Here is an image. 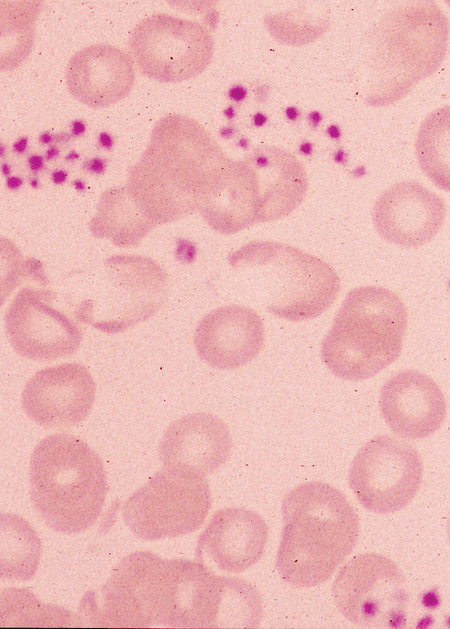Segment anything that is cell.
I'll return each instance as SVG.
<instances>
[{
  "instance_id": "obj_1",
  "label": "cell",
  "mask_w": 450,
  "mask_h": 629,
  "mask_svg": "<svg viewBox=\"0 0 450 629\" xmlns=\"http://www.w3.org/2000/svg\"><path fill=\"white\" fill-rule=\"evenodd\" d=\"M232 161L196 121L169 115L154 128L126 187L153 226L165 224L201 210Z\"/></svg>"
},
{
  "instance_id": "obj_2",
  "label": "cell",
  "mask_w": 450,
  "mask_h": 629,
  "mask_svg": "<svg viewBox=\"0 0 450 629\" xmlns=\"http://www.w3.org/2000/svg\"><path fill=\"white\" fill-rule=\"evenodd\" d=\"M282 517L276 569L284 581L297 587L327 581L359 538L354 507L328 483L311 481L293 488L282 501Z\"/></svg>"
},
{
  "instance_id": "obj_3",
  "label": "cell",
  "mask_w": 450,
  "mask_h": 629,
  "mask_svg": "<svg viewBox=\"0 0 450 629\" xmlns=\"http://www.w3.org/2000/svg\"><path fill=\"white\" fill-rule=\"evenodd\" d=\"M29 479L33 507L56 532L80 533L101 514L106 472L100 456L77 436L60 433L42 439L31 455Z\"/></svg>"
},
{
  "instance_id": "obj_4",
  "label": "cell",
  "mask_w": 450,
  "mask_h": 629,
  "mask_svg": "<svg viewBox=\"0 0 450 629\" xmlns=\"http://www.w3.org/2000/svg\"><path fill=\"white\" fill-rule=\"evenodd\" d=\"M407 323V309L393 291L381 286L354 288L322 341V360L341 379L373 377L399 357Z\"/></svg>"
},
{
  "instance_id": "obj_5",
  "label": "cell",
  "mask_w": 450,
  "mask_h": 629,
  "mask_svg": "<svg viewBox=\"0 0 450 629\" xmlns=\"http://www.w3.org/2000/svg\"><path fill=\"white\" fill-rule=\"evenodd\" d=\"M229 263L257 275L267 310L290 321L321 315L340 290V279L330 264L283 243L251 241L233 252Z\"/></svg>"
},
{
  "instance_id": "obj_6",
  "label": "cell",
  "mask_w": 450,
  "mask_h": 629,
  "mask_svg": "<svg viewBox=\"0 0 450 629\" xmlns=\"http://www.w3.org/2000/svg\"><path fill=\"white\" fill-rule=\"evenodd\" d=\"M88 280L75 316L106 333L121 332L147 320L167 294L166 272L144 256H112Z\"/></svg>"
},
{
  "instance_id": "obj_7",
  "label": "cell",
  "mask_w": 450,
  "mask_h": 629,
  "mask_svg": "<svg viewBox=\"0 0 450 629\" xmlns=\"http://www.w3.org/2000/svg\"><path fill=\"white\" fill-rule=\"evenodd\" d=\"M380 45L386 78L375 105L403 98L442 63L449 41L445 14L429 1L408 2L386 18Z\"/></svg>"
},
{
  "instance_id": "obj_8",
  "label": "cell",
  "mask_w": 450,
  "mask_h": 629,
  "mask_svg": "<svg viewBox=\"0 0 450 629\" xmlns=\"http://www.w3.org/2000/svg\"><path fill=\"white\" fill-rule=\"evenodd\" d=\"M210 507L211 491L204 476L164 467L125 501L122 515L137 537L155 541L199 529Z\"/></svg>"
},
{
  "instance_id": "obj_9",
  "label": "cell",
  "mask_w": 450,
  "mask_h": 629,
  "mask_svg": "<svg viewBox=\"0 0 450 629\" xmlns=\"http://www.w3.org/2000/svg\"><path fill=\"white\" fill-rule=\"evenodd\" d=\"M337 609L362 628H404L409 604L406 578L390 558L363 553L350 559L336 576Z\"/></svg>"
},
{
  "instance_id": "obj_10",
  "label": "cell",
  "mask_w": 450,
  "mask_h": 629,
  "mask_svg": "<svg viewBox=\"0 0 450 629\" xmlns=\"http://www.w3.org/2000/svg\"><path fill=\"white\" fill-rule=\"evenodd\" d=\"M423 478V462L409 443L388 435L376 436L356 453L349 485L367 510L394 513L416 495Z\"/></svg>"
},
{
  "instance_id": "obj_11",
  "label": "cell",
  "mask_w": 450,
  "mask_h": 629,
  "mask_svg": "<svg viewBox=\"0 0 450 629\" xmlns=\"http://www.w3.org/2000/svg\"><path fill=\"white\" fill-rule=\"evenodd\" d=\"M129 48L144 75L176 83L198 75L207 67L213 54V40L199 23L159 13L135 27Z\"/></svg>"
},
{
  "instance_id": "obj_12",
  "label": "cell",
  "mask_w": 450,
  "mask_h": 629,
  "mask_svg": "<svg viewBox=\"0 0 450 629\" xmlns=\"http://www.w3.org/2000/svg\"><path fill=\"white\" fill-rule=\"evenodd\" d=\"M229 577L188 559H162L154 584L155 626L217 627Z\"/></svg>"
},
{
  "instance_id": "obj_13",
  "label": "cell",
  "mask_w": 450,
  "mask_h": 629,
  "mask_svg": "<svg viewBox=\"0 0 450 629\" xmlns=\"http://www.w3.org/2000/svg\"><path fill=\"white\" fill-rule=\"evenodd\" d=\"M162 557L138 551L114 567L98 595H86L82 611L98 627L143 628L155 626L153 585Z\"/></svg>"
},
{
  "instance_id": "obj_14",
  "label": "cell",
  "mask_w": 450,
  "mask_h": 629,
  "mask_svg": "<svg viewBox=\"0 0 450 629\" xmlns=\"http://www.w3.org/2000/svg\"><path fill=\"white\" fill-rule=\"evenodd\" d=\"M50 291L23 288L5 316L12 347L31 360H56L73 354L82 341V331L67 315L52 305Z\"/></svg>"
},
{
  "instance_id": "obj_15",
  "label": "cell",
  "mask_w": 450,
  "mask_h": 629,
  "mask_svg": "<svg viewBox=\"0 0 450 629\" xmlns=\"http://www.w3.org/2000/svg\"><path fill=\"white\" fill-rule=\"evenodd\" d=\"M90 371L79 363H64L38 371L22 392L25 413L45 428H63L83 421L95 399Z\"/></svg>"
},
{
  "instance_id": "obj_16",
  "label": "cell",
  "mask_w": 450,
  "mask_h": 629,
  "mask_svg": "<svg viewBox=\"0 0 450 629\" xmlns=\"http://www.w3.org/2000/svg\"><path fill=\"white\" fill-rule=\"evenodd\" d=\"M446 217L443 199L417 181L398 182L373 207V222L386 241L418 248L434 239Z\"/></svg>"
},
{
  "instance_id": "obj_17",
  "label": "cell",
  "mask_w": 450,
  "mask_h": 629,
  "mask_svg": "<svg viewBox=\"0 0 450 629\" xmlns=\"http://www.w3.org/2000/svg\"><path fill=\"white\" fill-rule=\"evenodd\" d=\"M268 526L256 512L242 507L217 511L201 533L196 557L228 573H241L265 552Z\"/></svg>"
},
{
  "instance_id": "obj_18",
  "label": "cell",
  "mask_w": 450,
  "mask_h": 629,
  "mask_svg": "<svg viewBox=\"0 0 450 629\" xmlns=\"http://www.w3.org/2000/svg\"><path fill=\"white\" fill-rule=\"evenodd\" d=\"M381 414L398 436L422 439L442 425L446 401L438 384L417 370H404L391 376L382 386Z\"/></svg>"
},
{
  "instance_id": "obj_19",
  "label": "cell",
  "mask_w": 450,
  "mask_h": 629,
  "mask_svg": "<svg viewBox=\"0 0 450 629\" xmlns=\"http://www.w3.org/2000/svg\"><path fill=\"white\" fill-rule=\"evenodd\" d=\"M265 329L261 317L242 305H227L207 313L198 323L194 345L199 356L217 369H235L262 350Z\"/></svg>"
},
{
  "instance_id": "obj_20",
  "label": "cell",
  "mask_w": 450,
  "mask_h": 629,
  "mask_svg": "<svg viewBox=\"0 0 450 629\" xmlns=\"http://www.w3.org/2000/svg\"><path fill=\"white\" fill-rule=\"evenodd\" d=\"M230 431L217 416L197 412L174 421L164 433L159 456L164 467L180 468L207 476L230 457Z\"/></svg>"
},
{
  "instance_id": "obj_21",
  "label": "cell",
  "mask_w": 450,
  "mask_h": 629,
  "mask_svg": "<svg viewBox=\"0 0 450 629\" xmlns=\"http://www.w3.org/2000/svg\"><path fill=\"white\" fill-rule=\"evenodd\" d=\"M134 78L131 57L109 44H93L78 51L66 70L70 93L93 108L109 106L126 97Z\"/></svg>"
},
{
  "instance_id": "obj_22",
  "label": "cell",
  "mask_w": 450,
  "mask_h": 629,
  "mask_svg": "<svg viewBox=\"0 0 450 629\" xmlns=\"http://www.w3.org/2000/svg\"><path fill=\"white\" fill-rule=\"evenodd\" d=\"M261 191V223L289 215L303 201L307 174L302 164L288 151L262 146L248 156Z\"/></svg>"
},
{
  "instance_id": "obj_23",
  "label": "cell",
  "mask_w": 450,
  "mask_h": 629,
  "mask_svg": "<svg viewBox=\"0 0 450 629\" xmlns=\"http://www.w3.org/2000/svg\"><path fill=\"white\" fill-rule=\"evenodd\" d=\"M154 227L134 203L127 187L106 191L90 223L92 232L117 246H137Z\"/></svg>"
},
{
  "instance_id": "obj_24",
  "label": "cell",
  "mask_w": 450,
  "mask_h": 629,
  "mask_svg": "<svg viewBox=\"0 0 450 629\" xmlns=\"http://www.w3.org/2000/svg\"><path fill=\"white\" fill-rule=\"evenodd\" d=\"M1 579L31 580L38 568L42 543L34 528L21 516L1 513Z\"/></svg>"
},
{
  "instance_id": "obj_25",
  "label": "cell",
  "mask_w": 450,
  "mask_h": 629,
  "mask_svg": "<svg viewBox=\"0 0 450 629\" xmlns=\"http://www.w3.org/2000/svg\"><path fill=\"white\" fill-rule=\"evenodd\" d=\"M419 167L438 188L450 192V105L423 120L415 143Z\"/></svg>"
},
{
  "instance_id": "obj_26",
  "label": "cell",
  "mask_w": 450,
  "mask_h": 629,
  "mask_svg": "<svg viewBox=\"0 0 450 629\" xmlns=\"http://www.w3.org/2000/svg\"><path fill=\"white\" fill-rule=\"evenodd\" d=\"M75 619L71 611L42 603L28 589L1 591V627H70Z\"/></svg>"
},
{
  "instance_id": "obj_27",
  "label": "cell",
  "mask_w": 450,
  "mask_h": 629,
  "mask_svg": "<svg viewBox=\"0 0 450 629\" xmlns=\"http://www.w3.org/2000/svg\"><path fill=\"white\" fill-rule=\"evenodd\" d=\"M176 257L182 262H192L195 258V246L192 242L179 239L176 247Z\"/></svg>"
},
{
  "instance_id": "obj_28",
  "label": "cell",
  "mask_w": 450,
  "mask_h": 629,
  "mask_svg": "<svg viewBox=\"0 0 450 629\" xmlns=\"http://www.w3.org/2000/svg\"><path fill=\"white\" fill-rule=\"evenodd\" d=\"M83 169L94 175L103 174L107 168V161L101 157H93L83 163Z\"/></svg>"
},
{
  "instance_id": "obj_29",
  "label": "cell",
  "mask_w": 450,
  "mask_h": 629,
  "mask_svg": "<svg viewBox=\"0 0 450 629\" xmlns=\"http://www.w3.org/2000/svg\"><path fill=\"white\" fill-rule=\"evenodd\" d=\"M228 98L234 103H241L248 96V89L242 84H234L227 91Z\"/></svg>"
},
{
  "instance_id": "obj_30",
  "label": "cell",
  "mask_w": 450,
  "mask_h": 629,
  "mask_svg": "<svg viewBox=\"0 0 450 629\" xmlns=\"http://www.w3.org/2000/svg\"><path fill=\"white\" fill-rule=\"evenodd\" d=\"M28 167L33 173H38L45 167L44 157L39 154H32L27 160Z\"/></svg>"
},
{
  "instance_id": "obj_31",
  "label": "cell",
  "mask_w": 450,
  "mask_h": 629,
  "mask_svg": "<svg viewBox=\"0 0 450 629\" xmlns=\"http://www.w3.org/2000/svg\"><path fill=\"white\" fill-rule=\"evenodd\" d=\"M98 144L105 150H110L114 146V138L106 131H102L98 135Z\"/></svg>"
},
{
  "instance_id": "obj_32",
  "label": "cell",
  "mask_w": 450,
  "mask_h": 629,
  "mask_svg": "<svg viewBox=\"0 0 450 629\" xmlns=\"http://www.w3.org/2000/svg\"><path fill=\"white\" fill-rule=\"evenodd\" d=\"M323 120V115L318 110H312L307 114V121L309 125L315 129L317 128Z\"/></svg>"
},
{
  "instance_id": "obj_33",
  "label": "cell",
  "mask_w": 450,
  "mask_h": 629,
  "mask_svg": "<svg viewBox=\"0 0 450 629\" xmlns=\"http://www.w3.org/2000/svg\"><path fill=\"white\" fill-rule=\"evenodd\" d=\"M86 131V123L83 120H74L71 124V136L80 137Z\"/></svg>"
},
{
  "instance_id": "obj_34",
  "label": "cell",
  "mask_w": 450,
  "mask_h": 629,
  "mask_svg": "<svg viewBox=\"0 0 450 629\" xmlns=\"http://www.w3.org/2000/svg\"><path fill=\"white\" fill-rule=\"evenodd\" d=\"M28 143H29L28 137L26 136L20 137L14 142L12 149L16 154H23L28 149Z\"/></svg>"
},
{
  "instance_id": "obj_35",
  "label": "cell",
  "mask_w": 450,
  "mask_h": 629,
  "mask_svg": "<svg viewBox=\"0 0 450 629\" xmlns=\"http://www.w3.org/2000/svg\"><path fill=\"white\" fill-rule=\"evenodd\" d=\"M68 173L63 169H56L51 173V180L56 185H62L67 181Z\"/></svg>"
},
{
  "instance_id": "obj_36",
  "label": "cell",
  "mask_w": 450,
  "mask_h": 629,
  "mask_svg": "<svg viewBox=\"0 0 450 629\" xmlns=\"http://www.w3.org/2000/svg\"><path fill=\"white\" fill-rule=\"evenodd\" d=\"M255 97L259 102H265L268 99L269 89L265 84L258 85L254 91Z\"/></svg>"
},
{
  "instance_id": "obj_37",
  "label": "cell",
  "mask_w": 450,
  "mask_h": 629,
  "mask_svg": "<svg viewBox=\"0 0 450 629\" xmlns=\"http://www.w3.org/2000/svg\"><path fill=\"white\" fill-rule=\"evenodd\" d=\"M23 185V179L19 176H9L6 179V186L10 190H17Z\"/></svg>"
},
{
  "instance_id": "obj_38",
  "label": "cell",
  "mask_w": 450,
  "mask_h": 629,
  "mask_svg": "<svg viewBox=\"0 0 450 629\" xmlns=\"http://www.w3.org/2000/svg\"><path fill=\"white\" fill-rule=\"evenodd\" d=\"M285 117L289 121H296L300 117V110L296 106H288L284 110Z\"/></svg>"
},
{
  "instance_id": "obj_39",
  "label": "cell",
  "mask_w": 450,
  "mask_h": 629,
  "mask_svg": "<svg viewBox=\"0 0 450 629\" xmlns=\"http://www.w3.org/2000/svg\"><path fill=\"white\" fill-rule=\"evenodd\" d=\"M251 120H252V124L255 127H262L268 122V117L263 112H256L255 114H253Z\"/></svg>"
},
{
  "instance_id": "obj_40",
  "label": "cell",
  "mask_w": 450,
  "mask_h": 629,
  "mask_svg": "<svg viewBox=\"0 0 450 629\" xmlns=\"http://www.w3.org/2000/svg\"><path fill=\"white\" fill-rule=\"evenodd\" d=\"M220 136L224 139H229L233 137L236 133V128L231 125L224 126L219 131Z\"/></svg>"
},
{
  "instance_id": "obj_41",
  "label": "cell",
  "mask_w": 450,
  "mask_h": 629,
  "mask_svg": "<svg viewBox=\"0 0 450 629\" xmlns=\"http://www.w3.org/2000/svg\"><path fill=\"white\" fill-rule=\"evenodd\" d=\"M54 141H56V138L49 131H45L41 133L39 136V142L43 145H50Z\"/></svg>"
},
{
  "instance_id": "obj_42",
  "label": "cell",
  "mask_w": 450,
  "mask_h": 629,
  "mask_svg": "<svg viewBox=\"0 0 450 629\" xmlns=\"http://www.w3.org/2000/svg\"><path fill=\"white\" fill-rule=\"evenodd\" d=\"M60 150L57 146H50L45 154V158L46 160H53L55 159L57 156H59Z\"/></svg>"
},
{
  "instance_id": "obj_43",
  "label": "cell",
  "mask_w": 450,
  "mask_h": 629,
  "mask_svg": "<svg viewBox=\"0 0 450 629\" xmlns=\"http://www.w3.org/2000/svg\"><path fill=\"white\" fill-rule=\"evenodd\" d=\"M299 150L303 155H310L312 153L313 146L309 141H304L301 143Z\"/></svg>"
},
{
  "instance_id": "obj_44",
  "label": "cell",
  "mask_w": 450,
  "mask_h": 629,
  "mask_svg": "<svg viewBox=\"0 0 450 629\" xmlns=\"http://www.w3.org/2000/svg\"><path fill=\"white\" fill-rule=\"evenodd\" d=\"M223 115L225 116L226 119L228 120H232L236 117V110L234 108V106L229 105L227 106L224 110H223Z\"/></svg>"
},
{
  "instance_id": "obj_45",
  "label": "cell",
  "mask_w": 450,
  "mask_h": 629,
  "mask_svg": "<svg viewBox=\"0 0 450 629\" xmlns=\"http://www.w3.org/2000/svg\"><path fill=\"white\" fill-rule=\"evenodd\" d=\"M327 134L331 138H334V139L338 138L339 137V128L335 124H332V125L328 126Z\"/></svg>"
},
{
  "instance_id": "obj_46",
  "label": "cell",
  "mask_w": 450,
  "mask_h": 629,
  "mask_svg": "<svg viewBox=\"0 0 450 629\" xmlns=\"http://www.w3.org/2000/svg\"><path fill=\"white\" fill-rule=\"evenodd\" d=\"M72 184H73L74 188L76 190H78V191H84L85 188H86V184H85V182L82 179H75L72 182Z\"/></svg>"
},
{
  "instance_id": "obj_47",
  "label": "cell",
  "mask_w": 450,
  "mask_h": 629,
  "mask_svg": "<svg viewBox=\"0 0 450 629\" xmlns=\"http://www.w3.org/2000/svg\"><path fill=\"white\" fill-rule=\"evenodd\" d=\"M1 172L8 178L11 173V165L7 162H3L1 165Z\"/></svg>"
},
{
  "instance_id": "obj_48",
  "label": "cell",
  "mask_w": 450,
  "mask_h": 629,
  "mask_svg": "<svg viewBox=\"0 0 450 629\" xmlns=\"http://www.w3.org/2000/svg\"><path fill=\"white\" fill-rule=\"evenodd\" d=\"M79 157H80L79 153L73 150L65 156V160L72 162V161L77 160Z\"/></svg>"
},
{
  "instance_id": "obj_49",
  "label": "cell",
  "mask_w": 450,
  "mask_h": 629,
  "mask_svg": "<svg viewBox=\"0 0 450 629\" xmlns=\"http://www.w3.org/2000/svg\"><path fill=\"white\" fill-rule=\"evenodd\" d=\"M71 137H72L71 134H68V133H60L55 136L56 141H59V142H66L70 140Z\"/></svg>"
},
{
  "instance_id": "obj_50",
  "label": "cell",
  "mask_w": 450,
  "mask_h": 629,
  "mask_svg": "<svg viewBox=\"0 0 450 629\" xmlns=\"http://www.w3.org/2000/svg\"><path fill=\"white\" fill-rule=\"evenodd\" d=\"M248 144H249V141L245 137L240 138L239 141H238V146L242 147V148H247Z\"/></svg>"
},
{
  "instance_id": "obj_51",
  "label": "cell",
  "mask_w": 450,
  "mask_h": 629,
  "mask_svg": "<svg viewBox=\"0 0 450 629\" xmlns=\"http://www.w3.org/2000/svg\"><path fill=\"white\" fill-rule=\"evenodd\" d=\"M29 182L33 188H38L40 186V182L36 177H32Z\"/></svg>"
},
{
  "instance_id": "obj_52",
  "label": "cell",
  "mask_w": 450,
  "mask_h": 629,
  "mask_svg": "<svg viewBox=\"0 0 450 629\" xmlns=\"http://www.w3.org/2000/svg\"><path fill=\"white\" fill-rule=\"evenodd\" d=\"M5 150H6L5 145L1 143V157L5 155Z\"/></svg>"
},
{
  "instance_id": "obj_53",
  "label": "cell",
  "mask_w": 450,
  "mask_h": 629,
  "mask_svg": "<svg viewBox=\"0 0 450 629\" xmlns=\"http://www.w3.org/2000/svg\"><path fill=\"white\" fill-rule=\"evenodd\" d=\"M447 534H448V539H449V542H450V518H449L448 525H447Z\"/></svg>"
}]
</instances>
